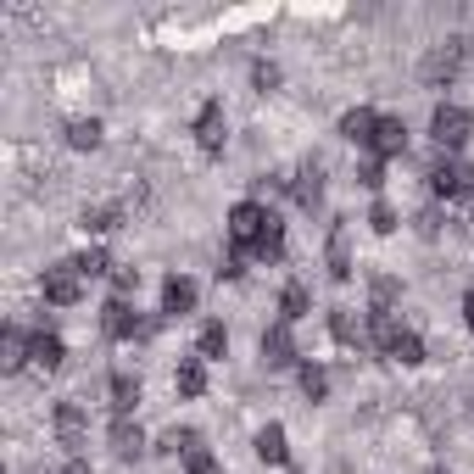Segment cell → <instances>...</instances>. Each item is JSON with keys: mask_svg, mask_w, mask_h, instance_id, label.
<instances>
[{"mask_svg": "<svg viewBox=\"0 0 474 474\" xmlns=\"http://www.w3.org/2000/svg\"><path fill=\"white\" fill-rule=\"evenodd\" d=\"M469 129H474V117H469L463 107H452V101H441L435 117H430V135H435L441 151H463V145H469Z\"/></svg>", "mask_w": 474, "mask_h": 474, "instance_id": "cell-1", "label": "cell"}, {"mask_svg": "<svg viewBox=\"0 0 474 474\" xmlns=\"http://www.w3.org/2000/svg\"><path fill=\"white\" fill-rule=\"evenodd\" d=\"M268 218H274V212H263L257 201H240V207H229V240L246 251V257H251V246H257V235L268 229Z\"/></svg>", "mask_w": 474, "mask_h": 474, "instance_id": "cell-2", "label": "cell"}, {"mask_svg": "<svg viewBox=\"0 0 474 474\" xmlns=\"http://www.w3.org/2000/svg\"><path fill=\"white\" fill-rule=\"evenodd\" d=\"M463 51H469V40H441L424 56V84H452L458 68H463Z\"/></svg>", "mask_w": 474, "mask_h": 474, "instance_id": "cell-3", "label": "cell"}, {"mask_svg": "<svg viewBox=\"0 0 474 474\" xmlns=\"http://www.w3.org/2000/svg\"><path fill=\"white\" fill-rule=\"evenodd\" d=\"M84 296V274L73 268V263H56V268H45V302H56V307H73Z\"/></svg>", "mask_w": 474, "mask_h": 474, "instance_id": "cell-4", "label": "cell"}, {"mask_svg": "<svg viewBox=\"0 0 474 474\" xmlns=\"http://www.w3.org/2000/svg\"><path fill=\"white\" fill-rule=\"evenodd\" d=\"M224 140H229V123H224V107H218V101H207V107L196 112V145H201L207 156H218V151H224Z\"/></svg>", "mask_w": 474, "mask_h": 474, "instance_id": "cell-5", "label": "cell"}, {"mask_svg": "<svg viewBox=\"0 0 474 474\" xmlns=\"http://www.w3.org/2000/svg\"><path fill=\"white\" fill-rule=\"evenodd\" d=\"M101 330H107L112 340H135V335H145L151 324H140V319H135V307L123 302V296H112V302L101 307Z\"/></svg>", "mask_w": 474, "mask_h": 474, "instance_id": "cell-6", "label": "cell"}, {"mask_svg": "<svg viewBox=\"0 0 474 474\" xmlns=\"http://www.w3.org/2000/svg\"><path fill=\"white\" fill-rule=\"evenodd\" d=\"M51 424H56V441L61 447H84V435H89V424H84V414H79V402H56V414H51Z\"/></svg>", "mask_w": 474, "mask_h": 474, "instance_id": "cell-7", "label": "cell"}, {"mask_svg": "<svg viewBox=\"0 0 474 474\" xmlns=\"http://www.w3.org/2000/svg\"><path fill=\"white\" fill-rule=\"evenodd\" d=\"M28 363H34V368H45V374H56L61 363H68V346H61V335H51V330L28 335Z\"/></svg>", "mask_w": 474, "mask_h": 474, "instance_id": "cell-8", "label": "cell"}, {"mask_svg": "<svg viewBox=\"0 0 474 474\" xmlns=\"http://www.w3.org/2000/svg\"><path fill=\"white\" fill-rule=\"evenodd\" d=\"M263 363H268V368H291V363H296L291 324H274V330H263Z\"/></svg>", "mask_w": 474, "mask_h": 474, "instance_id": "cell-9", "label": "cell"}, {"mask_svg": "<svg viewBox=\"0 0 474 474\" xmlns=\"http://www.w3.org/2000/svg\"><path fill=\"white\" fill-rule=\"evenodd\" d=\"M291 196H296V207H307V212H312V207L324 201V168H319V163H307V168L291 179Z\"/></svg>", "mask_w": 474, "mask_h": 474, "instance_id": "cell-10", "label": "cell"}, {"mask_svg": "<svg viewBox=\"0 0 474 474\" xmlns=\"http://www.w3.org/2000/svg\"><path fill=\"white\" fill-rule=\"evenodd\" d=\"M402 145H407V123L402 117H379V129H374V156H402Z\"/></svg>", "mask_w": 474, "mask_h": 474, "instance_id": "cell-11", "label": "cell"}, {"mask_svg": "<svg viewBox=\"0 0 474 474\" xmlns=\"http://www.w3.org/2000/svg\"><path fill=\"white\" fill-rule=\"evenodd\" d=\"M374 129H379V117L368 107H352V112L340 117V135L352 140V145H374Z\"/></svg>", "mask_w": 474, "mask_h": 474, "instance_id": "cell-12", "label": "cell"}, {"mask_svg": "<svg viewBox=\"0 0 474 474\" xmlns=\"http://www.w3.org/2000/svg\"><path fill=\"white\" fill-rule=\"evenodd\" d=\"M107 391H112V407H117V419H129V414H135V402H140V379L117 368V374L107 379Z\"/></svg>", "mask_w": 474, "mask_h": 474, "instance_id": "cell-13", "label": "cell"}, {"mask_svg": "<svg viewBox=\"0 0 474 474\" xmlns=\"http://www.w3.org/2000/svg\"><path fill=\"white\" fill-rule=\"evenodd\" d=\"M112 452H117V458H140V452H145V430H140L135 419H117V424H112Z\"/></svg>", "mask_w": 474, "mask_h": 474, "instance_id": "cell-14", "label": "cell"}, {"mask_svg": "<svg viewBox=\"0 0 474 474\" xmlns=\"http://www.w3.org/2000/svg\"><path fill=\"white\" fill-rule=\"evenodd\" d=\"M190 307H196V284H190L184 274H173V279L163 284V312H173V319H179V312H190Z\"/></svg>", "mask_w": 474, "mask_h": 474, "instance_id": "cell-15", "label": "cell"}, {"mask_svg": "<svg viewBox=\"0 0 474 474\" xmlns=\"http://www.w3.org/2000/svg\"><path fill=\"white\" fill-rule=\"evenodd\" d=\"M173 386H179V396H201L207 391V358H184L179 374H173Z\"/></svg>", "mask_w": 474, "mask_h": 474, "instance_id": "cell-16", "label": "cell"}, {"mask_svg": "<svg viewBox=\"0 0 474 474\" xmlns=\"http://www.w3.org/2000/svg\"><path fill=\"white\" fill-rule=\"evenodd\" d=\"M330 279H340V284L352 279V251H346V229L340 224L330 229Z\"/></svg>", "mask_w": 474, "mask_h": 474, "instance_id": "cell-17", "label": "cell"}, {"mask_svg": "<svg viewBox=\"0 0 474 474\" xmlns=\"http://www.w3.org/2000/svg\"><path fill=\"white\" fill-rule=\"evenodd\" d=\"M396 335H402V324L391 319V312H368V340H374V346H379V352H386V358H391Z\"/></svg>", "mask_w": 474, "mask_h": 474, "instance_id": "cell-18", "label": "cell"}, {"mask_svg": "<svg viewBox=\"0 0 474 474\" xmlns=\"http://www.w3.org/2000/svg\"><path fill=\"white\" fill-rule=\"evenodd\" d=\"M257 458H263V463H284V458H291V447H284V424L257 430Z\"/></svg>", "mask_w": 474, "mask_h": 474, "instance_id": "cell-19", "label": "cell"}, {"mask_svg": "<svg viewBox=\"0 0 474 474\" xmlns=\"http://www.w3.org/2000/svg\"><path fill=\"white\" fill-rule=\"evenodd\" d=\"M68 145L73 151H95V145H101V123H95V117H73L68 123Z\"/></svg>", "mask_w": 474, "mask_h": 474, "instance_id": "cell-20", "label": "cell"}, {"mask_svg": "<svg viewBox=\"0 0 474 474\" xmlns=\"http://www.w3.org/2000/svg\"><path fill=\"white\" fill-rule=\"evenodd\" d=\"M307 307H312V296H307V284H284V296H279V312H284V324H296V319H307Z\"/></svg>", "mask_w": 474, "mask_h": 474, "instance_id": "cell-21", "label": "cell"}, {"mask_svg": "<svg viewBox=\"0 0 474 474\" xmlns=\"http://www.w3.org/2000/svg\"><path fill=\"white\" fill-rule=\"evenodd\" d=\"M279 251H284V224H279V218H268V229L257 235V246H251V257H263V263H274Z\"/></svg>", "mask_w": 474, "mask_h": 474, "instance_id": "cell-22", "label": "cell"}, {"mask_svg": "<svg viewBox=\"0 0 474 474\" xmlns=\"http://www.w3.org/2000/svg\"><path fill=\"white\" fill-rule=\"evenodd\" d=\"M391 358H396L402 368H419V363H424V340H419L414 330H402V335H396V346H391Z\"/></svg>", "mask_w": 474, "mask_h": 474, "instance_id": "cell-23", "label": "cell"}, {"mask_svg": "<svg viewBox=\"0 0 474 474\" xmlns=\"http://www.w3.org/2000/svg\"><path fill=\"white\" fill-rule=\"evenodd\" d=\"M0 363H6L12 374L28 363V335H23V330H6V340H0Z\"/></svg>", "mask_w": 474, "mask_h": 474, "instance_id": "cell-24", "label": "cell"}, {"mask_svg": "<svg viewBox=\"0 0 474 474\" xmlns=\"http://www.w3.org/2000/svg\"><path fill=\"white\" fill-rule=\"evenodd\" d=\"M330 335L340 340V346H363L368 335L358 330V319H352V312H330Z\"/></svg>", "mask_w": 474, "mask_h": 474, "instance_id": "cell-25", "label": "cell"}, {"mask_svg": "<svg viewBox=\"0 0 474 474\" xmlns=\"http://www.w3.org/2000/svg\"><path fill=\"white\" fill-rule=\"evenodd\" d=\"M117 207H89L84 218H79V224H84V235H107V229H117Z\"/></svg>", "mask_w": 474, "mask_h": 474, "instance_id": "cell-26", "label": "cell"}, {"mask_svg": "<svg viewBox=\"0 0 474 474\" xmlns=\"http://www.w3.org/2000/svg\"><path fill=\"white\" fill-rule=\"evenodd\" d=\"M196 346H201V358H224L229 352V330L224 324H201V340Z\"/></svg>", "mask_w": 474, "mask_h": 474, "instance_id": "cell-27", "label": "cell"}, {"mask_svg": "<svg viewBox=\"0 0 474 474\" xmlns=\"http://www.w3.org/2000/svg\"><path fill=\"white\" fill-rule=\"evenodd\" d=\"M302 391H307L312 402H324V396H330V374H324L319 363H302Z\"/></svg>", "mask_w": 474, "mask_h": 474, "instance_id": "cell-28", "label": "cell"}, {"mask_svg": "<svg viewBox=\"0 0 474 474\" xmlns=\"http://www.w3.org/2000/svg\"><path fill=\"white\" fill-rule=\"evenodd\" d=\"M73 268H79L84 279H95V274H107V251H101V246H84L79 257H73Z\"/></svg>", "mask_w": 474, "mask_h": 474, "instance_id": "cell-29", "label": "cell"}, {"mask_svg": "<svg viewBox=\"0 0 474 474\" xmlns=\"http://www.w3.org/2000/svg\"><path fill=\"white\" fill-rule=\"evenodd\" d=\"M396 296H402V284H396L391 274H379V279H374V312H391Z\"/></svg>", "mask_w": 474, "mask_h": 474, "instance_id": "cell-30", "label": "cell"}, {"mask_svg": "<svg viewBox=\"0 0 474 474\" xmlns=\"http://www.w3.org/2000/svg\"><path fill=\"white\" fill-rule=\"evenodd\" d=\"M368 229H374V235H391V229H396V207H391V201H374Z\"/></svg>", "mask_w": 474, "mask_h": 474, "instance_id": "cell-31", "label": "cell"}, {"mask_svg": "<svg viewBox=\"0 0 474 474\" xmlns=\"http://www.w3.org/2000/svg\"><path fill=\"white\" fill-rule=\"evenodd\" d=\"M358 184H363V190H379V184H386V168H379V156H368V163L358 168Z\"/></svg>", "mask_w": 474, "mask_h": 474, "instance_id": "cell-32", "label": "cell"}, {"mask_svg": "<svg viewBox=\"0 0 474 474\" xmlns=\"http://www.w3.org/2000/svg\"><path fill=\"white\" fill-rule=\"evenodd\" d=\"M184 474H212V452L207 447H190L184 452Z\"/></svg>", "mask_w": 474, "mask_h": 474, "instance_id": "cell-33", "label": "cell"}, {"mask_svg": "<svg viewBox=\"0 0 474 474\" xmlns=\"http://www.w3.org/2000/svg\"><path fill=\"white\" fill-rule=\"evenodd\" d=\"M251 84H257V89H274V84H279V68H274V61H257V68H251Z\"/></svg>", "mask_w": 474, "mask_h": 474, "instance_id": "cell-34", "label": "cell"}, {"mask_svg": "<svg viewBox=\"0 0 474 474\" xmlns=\"http://www.w3.org/2000/svg\"><path fill=\"white\" fill-rule=\"evenodd\" d=\"M135 284H140V274H135V268H117V274H112V291H117V296H129Z\"/></svg>", "mask_w": 474, "mask_h": 474, "instance_id": "cell-35", "label": "cell"}, {"mask_svg": "<svg viewBox=\"0 0 474 474\" xmlns=\"http://www.w3.org/2000/svg\"><path fill=\"white\" fill-rule=\"evenodd\" d=\"M61 474H95V469H89L84 458H68V463H61Z\"/></svg>", "mask_w": 474, "mask_h": 474, "instance_id": "cell-36", "label": "cell"}, {"mask_svg": "<svg viewBox=\"0 0 474 474\" xmlns=\"http://www.w3.org/2000/svg\"><path fill=\"white\" fill-rule=\"evenodd\" d=\"M463 319H469V330H474V291L463 296Z\"/></svg>", "mask_w": 474, "mask_h": 474, "instance_id": "cell-37", "label": "cell"}, {"mask_svg": "<svg viewBox=\"0 0 474 474\" xmlns=\"http://www.w3.org/2000/svg\"><path fill=\"white\" fill-rule=\"evenodd\" d=\"M435 474H447V469H435Z\"/></svg>", "mask_w": 474, "mask_h": 474, "instance_id": "cell-38", "label": "cell"}]
</instances>
